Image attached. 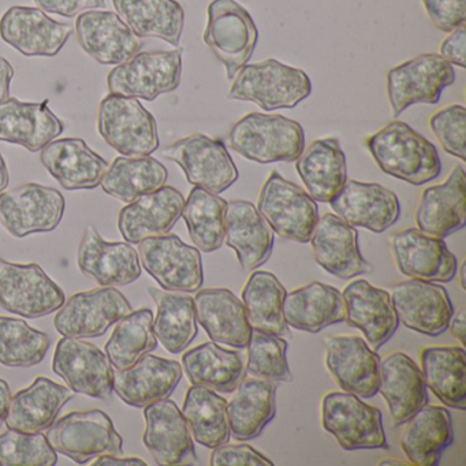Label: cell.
Masks as SVG:
<instances>
[{"mask_svg": "<svg viewBox=\"0 0 466 466\" xmlns=\"http://www.w3.org/2000/svg\"><path fill=\"white\" fill-rule=\"evenodd\" d=\"M367 148L384 174L413 187H422L441 176L438 149L406 122L384 125L368 138Z\"/></svg>", "mask_w": 466, "mask_h": 466, "instance_id": "cell-1", "label": "cell"}, {"mask_svg": "<svg viewBox=\"0 0 466 466\" xmlns=\"http://www.w3.org/2000/svg\"><path fill=\"white\" fill-rule=\"evenodd\" d=\"M228 147L260 165L296 162L305 149L304 127L279 114L250 113L233 124Z\"/></svg>", "mask_w": 466, "mask_h": 466, "instance_id": "cell-2", "label": "cell"}, {"mask_svg": "<svg viewBox=\"0 0 466 466\" xmlns=\"http://www.w3.org/2000/svg\"><path fill=\"white\" fill-rule=\"evenodd\" d=\"M312 94V83L304 70L269 58L245 65L233 80L228 97L250 102L261 110L294 108Z\"/></svg>", "mask_w": 466, "mask_h": 466, "instance_id": "cell-3", "label": "cell"}, {"mask_svg": "<svg viewBox=\"0 0 466 466\" xmlns=\"http://www.w3.org/2000/svg\"><path fill=\"white\" fill-rule=\"evenodd\" d=\"M97 132L122 157H148L160 146L157 119L136 97L107 95L97 110Z\"/></svg>", "mask_w": 466, "mask_h": 466, "instance_id": "cell-4", "label": "cell"}, {"mask_svg": "<svg viewBox=\"0 0 466 466\" xmlns=\"http://www.w3.org/2000/svg\"><path fill=\"white\" fill-rule=\"evenodd\" d=\"M48 443L76 463L89 462L100 455L124 454V441L113 420L99 409L72 411L48 428Z\"/></svg>", "mask_w": 466, "mask_h": 466, "instance_id": "cell-5", "label": "cell"}, {"mask_svg": "<svg viewBox=\"0 0 466 466\" xmlns=\"http://www.w3.org/2000/svg\"><path fill=\"white\" fill-rule=\"evenodd\" d=\"M321 424L346 451L390 447L381 411L350 392L332 391L323 398Z\"/></svg>", "mask_w": 466, "mask_h": 466, "instance_id": "cell-6", "label": "cell"}, {"mask_svg": "<svg viewBox=\"0 0 466 466\" xmlns=\"http://www.w3.org/2000/svg\"><path fill=\"white\" fill-rule=\"evenodd\" d=\"M258 211L274 234L308 244L319 220L316 201L301 187L272 171L261 187Z\"/></svg>", "mask_w": 466, "mask_h": 466, "instance_id": "cell-7", "label": "cell"}, {"mask_svg": "<svg viewBox=\"0 0 466 466\" xmlns=\"http://www.w3.org/2000/svg\"><path fill=\"white\" fill-rule=\"evenodd\" d=\"M258 31L252 15L236 0H212L203 40L226 67L228 80L252 58Z\"/></svg>", "mask_w": 466, "mask_h": 466, "instance_id": "cell-8", "label": "cell"}, {"mask_svg": "<svg viewBox=\"0 0 466 466\" xmlns=\"http://www.w3.org/2000/svg\"><path fill=\"white\" fill-rule=\"evenodd\" d=\"M182 80V50L144 51L118 65L107 76L110 94L154 102L177 91Z\"/></svg>", "mask_w": 466, "mask_h": 466, "instance_id": "cell-9", "label": "cell"}, {"mask_svg": "<svg viewBox=\"0 0 466 466\" xmlns=\"http://www.w3.org/2000/svg\"><path fill=\"white\" fill-rule=\"evenodd\" d=\"M455 83L452 65L439 54H421L387 73V97L398 118L413 105H438L447 86Z\"/></svg>", "mask_w": 466, "mask_h": 466, "instance_id": "cell-10", "label": "cell"}, {"mask_svg": "<svg viewBox=\"0 0 466 466\" xmlns=\"http://www.w3.org/2000/svg\"><path fill=\"white\" fill-rule=\"evenodd\" d=\"M66 301L64 290L37 263H12L0 258V307L13 315L45 318Z\"/></svg>", "mask_w": 466, "mask_h": 466, "instance_id": "cell-11", "label": "cell"}, {"mask_svg": "<svg viewBox=\"0 0 466 466\" xmlns=\"http://www.w3.org/2000/svg\"><path fill=\"white\" fill-rule=\"evenodd\" d=\"M137 252L141 266L163 290L193 293L203 286L200 250L185 244L176 234L143 239Z\"/></svg>", "mask_w": 466, "mask_h": 466, "instance_id": "cell-12", "label": "cell"}, {"mask_svg": "<svg viewBox=\"0 0 466 466\" xmlns=\"http://www.w3.org/2000/svg\"><path fill=\"white\" fill-rule=\"evenodd\" d=\"M163 157L177 163L193 187L220 195L236 184L239 173L223 141L203 133L181 138L162 151Z\"/></svg>", "mask_w": 466, "mask_h": 466, "instance_id": "cell-13", "label": "cell"}, {"mask_svg": "<svg viewBox=\"0 0 466 466\" xmlns=\"http://www.w3.org/2000/svg\"><path fill=\"white\" fill-rule=\"evenodd\" d=\"M65 208L66 201L59 190L35 182L0 193V223L15 238L56 230Z\"/></svg>", "mask_w": 466, "mask_h": 466, "instance_id": "cell-14", "label": "cell"}, {"mask_svg": "<svg viewBox=\"0 0 466 466\" xmlns=\"http://www.w3.org/2000/svg\"><path fill=\"white\" fill-rule=\"evenodd\" d=\"M132 310L129 299L118 289L102 286L70 296L59 308L54 326L64 337L97 338Z\"/></svg>", "mask_w": 466, "mask_h": 466, "instance_id": "cell-15", "label": "cell"}, {"mask_svg": "<svg viewBox=\"0 0 466 466\" xmlns=\"http://www.w3.org/2000/svg\"><path fill=\"white\" fill-rule=\"evenodd\" d=\"M53 370L76 394L96 400L113 395L114 368L97 346L64 337L54 353Z\"/></svg>", "mask_w": 466, "mask_h": 466, "instance_id": "cell-16", "label": "cell"}, {"mask_svg": "<svg viewBox=\"0 0 466 466\" xmlns=\"http://www.w3.org/2000/svg\"><path fill=\"white\" fill-rule=\"evenodd\" d=\"M390 299L406 329L428 337H439L449 329L454 307L443 286L410 278L395 283Z\"/></svg>", "mask_w": 466, "mask_h": 466, "instance_id": "cell-17", "label": "cell"}, {"mask_svg": "<svg viewBox=\"0 0 466 466\" xmlns=\"http://www.w3.org/2000/svg\"><path fill=\"white\" fill-rule=\"evenodd\" d=\"M390 248L398 271L405 277L435 283H449L457 277V258L443 238L405 228L392 234Z\"/></svg>", "mask_w": 466, "mask_h": 466, "instance_id": "cell-18", "label": "cell"}, {"mask_svg": "<svg viewBox=\"0 0 466 466\" xmlns=\"http://www.w3.org/2000/svg\"><path fill=\"white\" fill-rule=\"evenodd\" d=\"M326 365L332 379L343 391L370 400L379 391L380 356L354 335L327 337Z\"/></svg>", "mask_w": 466, "mask_h": 466, "instance_id": "cell-19", "label": "cell"}, {"mask_svg": "<svg viewBox=\"0 0 466 466\" xmlns=\"http://www.w3.org/2000/svg\"><path fill=\"white\" fill-rule=\"evenodd\" d=\"M147 427L143 441L157 465H195V441L189 425L174 400H157L144 408Z\"/></svg>", "mask_w": 466, "mask_h": 466, "instance_id": "cell-20", "label": "cell"}, {"mask_svg": "<svg viewBox=\"0 0 466 466\" xmlns=\"http://www.w3.org/2000/svg\"><path fill=\"white\" fill-rule=\"evenodd\" d=\"M73 28L36 7L13 6L0 18V37L23 56L53 58L69 42Z\"/></svg>", "mask_w": 466, "mask_h": 466, "instance_id": "cell-21", "label": "cell"}, {"mask_svg": "<svg viewBox=\"0 0 466 466\" xmlns=\"http://www.w3.org/2000/svg\"><path fill=\"white\" fill-rule=\"evenodd\" d=\"M84 277L100 286H127L141 277L138 252L129 242H108L95 226H88L77 250Z\"/></svg>", "mask_w": 466, "mask_h": 466, "instance_id": "cell-22", "label": "cell"}, {"mask_svg": "<svg viewBox=\"0 0 466 466\" xmlns=\"http://www.w3.org/2000/svg\"><path fill=\"white\" fill-rule=\"evenodd\" d=\"M332 211L353 228L375 234L389 230L400 217L398 196L383 185L346 181L340 192L329 201Z\"/></svg>", "mask_w": 466, "mask_h": 466, "instance_id": "cell-23", "label": "cell"}, {"mask_svg": "<svg viewBox=\"0 0 466 466\" xmlns=\"http://www.w3.org/2000/svg\"><path fill=\"white\" fill-rule=\"evenodd\" d=\"M316 263L339 279L370 274L373 267L359 247V231L335 214H324L309 239Z\"/></svg>", "mask_w": 466, "mask_h": 466, "instance_id": "cell-24", "label": "cell"}, {"mask_svg": "<svg viewBox=\"0 0 466 466\" xmlns=\"http://www.w3.org/2000/svg\"><path fill=\"white\" fill-rule=\"evenodd\" d=\"M76 34L80 47L100 65H118L140 53L143 40L116 13L88 10L76 20Z\"/></svg>", "mask_w": 466, "mask_h": 466, "instance_id": "cell-25", "label": "cell"}, {"mask_svg": "<svg viewBox=\"0 0 466 466\" xmlns=\"http://www.w3.org/2000/svg\"><path fill=\"white\" fill-rule=\"evenodd\" d=\"M182 365L176 360L146 354L127 370H114L113 390L132 408L144 409L173 394L182 379Z\"/></svg>", "mask_w": 466, "mask_h": 466, "instance_id": "cell-26", "label": "cell"}, {"mask_svg": "<svg viewBox=\"0 0 466 466\" xmlns=\"http://www.w3.org/2000/svg\"><path fill=\"white\" fill-rule=\"evenodd\" d=\"M345 299V321L364 334L365 342L373 350L386 345L400 327L390 293L375 288L368 280L349 283L342 293Z\"/></svg>", "mask_w": 466, "mask_h": 466, "instance_id": "cell-27", "label": "cell"}, {"mask_svg": "<svg viewBox=\"0 0 466 466\" xmlns=\"http://www.w3.org/2000/svg\"><path fill=\"white\" fill-rule=\"evenodd\" d=\"M48 102H21L9 97L0 103V141L39 152L56 140L65 132V125L48 107Z\"/></svg>", "mask_w": 466, "mask_h": 466, "instance_id": "cell-28", "label": "cell"}, {"mask_svg": "<svg viewBox=\"0 0 466 466\" xmlns=\"http://www.w3.org/2000/svg\"><path fill=\"white\" fill-rule=\"evenodd\" d=\"M185 198L173 187H162L140 196L121 209L119 233L129 244H140L151 237L170 233L181 218Z\"/></svg>", "mask_w": 466, "mask_h": 466, "instance_id": "cell-29", "label": "cell"}, {"mask_svg": "<svg viewBox=\"0 0 466 466\" xmlns=\"http://www.w3.org/2000/svg\"><path fill=\"white\" fill-rule=\"evenodd\" d=\"M414 219L419 230L438 238L465 228L466 174L462 166H457L443 184L424 189Z\"/></svg>", "mask_w": 466, "mask_h": 466, "instance_id": "cell-30", "label": "cell"}, {"mask_svg": "<svg viewBox=\"0 0 466 466\" xmlns=\"http://www.w3.org/2000/svg\"><path fill=\"white\" fill-rule=\"evenodd\" d=\"M196 320L212 342L236 349H247L252 327L244 302L228 289L198 290L195 299Z\"/></svg>", "mask_w": 466, "mask_h": 466, "instance_id": "cell-31", "label": "cell"}, {"mask_svg": "<svg viewBox=\"0 0 466 466\" xmlns=\"http://www.w3.org/2000/svg\"><path fill=\"white\" fill-rule=\"evenodd\" d=\"M40 160L66 190L96 189L108 163L83 138H59L42 149Z\"/></svg>", "mask_w": 466, "mask_h": 466, "instance_id": "cell-32", "label": "cell"}, {"mask_svg": "<svg viewBox=\"0 0 466 466\" xmlns=\"http://www.w3.org/2000/svg\"><path fill=\"white\" fill-rule=\"evenodd\" d=\"M225 242L236 252L239 266L253 271L271 258L275 236L255 204L231 200L226 208Z\"/></svg>", "mask_w": 466, "mask_h": 466, "instance_id": "cell-33", "label": "cell"}, {"mask_svg": "<svg viewBox=\"0 0 466 466\" xmlns=\"http://www.w3.org/2000/svg\"><path fill=\"white\" fill-rule=\"evenodd\" d=\"M400 444L409 462L436 466L454 443L451 414L444 406L425 405L403 422Z\"/></svg>", "mask_w": 466, "mask_h": 466, "instance_id": "cell-34", "label": "cell"}, {"mask_svg": "<svg viewBox=\"0 0 466 466\" xmlns=\"http://www.w3.org/2000/svg\"><path fill=\"white\" fill-rule=\"evenodd\" d=\"M389 405L395 427L428 403V389L421 370L405 353L395 351L380 361L379 391Z\"/></svg>", "mask_w": 466, "mask_h": 466, "instance_id": "cell-35", "label": "cell"}, {"mask_svg": "<svg viewBox=\"0 0 466 466\" xmlns=\"http://www.w3.org/2000/svg\"><path fill=\"white\" fill-rule=\"evenodd\" d=\"M70 400L73 394L67 387L39 376L31 386L13 395L5 422L21 432H42L54 424Z\"/></svg>", "mask_w": 466, "mask_h": 466, "instance_id": "cell-36", "label": "cell"}, {"mask_svg": "<svg viewBox=\"0 0 466 466\" xmlns=\"http://www.w3.org/2000/svg\"><path fill=\"white\" fill-rule=\"evenodd\" d=\"M283 316L291 329L318 334L346 318L345 299L334 286L312 282L286 293Z\"/></svg>", "mask_w": 466, "mask_h": 466, "instance_id": "cell-37", "label": "cell"}, {"mask_svg": "<svg viewBox=\"0 0 466 466\" xmlns=\"http://www.w3.org/2000/svg\"><path fill=\"white\" fill-rule=\"evenodd\" d=\"M297 173L315 201L329 203L348 181L346 155L337 138L313 141L296 160Z\"/></svg>", "mask_w": 466, "mask_h": 466, "instance_id": "cell-38", "label": "cell"}, {"mask_svg": "<svg viewBox=\"0 0 466 466\" xmlns=\"http://www.w3.org/2000/svg\"><path fill=\"white\" fill-rule=\"evenodd\" d=\"M277 387L274 381L244 378L228 400L231 436L239 441L258 438L277 416Z\"/></svg>", "mask_w": 466, "mask_h": 466, "instance_id": "cell-39", "label": "cell"}, {"mask_svg": "<svg viewBox=\"0 0 466 466\" xmlns=\"http://www.w3.org/2000/svg\"><path fill=\"white\" fill-rule=\"evenodd\" d=\"M182 370L196 386L230 394L245 378V362L239 351L228 350L211 340L182 356Z\"/></svg>", "mask_w": 466, "mask_h": 466, "instance_id": "cell-40", "label": "cell"}, {"mask_svg": "<svg viewBox=\"0 0 466 466\" xmlns=\"http://www.w3.org/2000/svg\"><path fill=\"white\" fill-rule=\"evenodd\" d=\"M116 15L140 39L157 37L178 47L185 12L177 0H113Z\"/></svg>", "mask_w": 466, "mask_h": 466, "instance_id": "cell-41", "label": "cell"}, {"mask_svg": "<svg viewBox=\"0 0 466 466\" xmlns=\"http://www.w3.org/2000/svg\"><path fill=\"white\" fill-rule=\"evenodd\" d=\"M425 386L443 405L466 409V353L463 346L425 348L420 354Z\"/></svg>", "mask_w": 466, "mask_h": 466, "instance_id": "cell-42", "label": "cell"}, {"mask_svg": "<svg viewBox=\"0 0 466 466\" xmlns=\"http://www.w3.org/2000/svg\"><path fill=\"white\" fill-rule=\"evenodd\" d=\"M148 293L157 304V316L152 321L155 337L168 353L187 350L198 332L192 297L157 288H149Z\"/></svg>", "mask_w": 466, "mask_h": 466, "instance_id": "cell-43", "label": "cell"}, {"mask_svg": "<svg viewBox=\"0 0 466 466\" xmlns=\"http://www.w3.org/2000/svg\"><path fill=\"white\" fill-rule=\"evenodd\" d=\"M168 171L152 157H119L103 176L102 189L111 198L132 203L140 196L165 187Z\"/></svg>", "mask_w": 466, "mask_h": 466, "instance_id": "cell-44", "label": "cell"}, {"mask_svg": "<svg viewBox=\"0 0 466 466\" xmlns=\"http://www.w3.org/2000/svg\"><path fill=\"white\" fill-rule=\"evenodd\" d=\"M285 286L272 272L255 271L242 289L250 327L278 337L290 338V327L283 316Z\"/></svg>", "mask_w": 466, "mask_h": 466, "instance_id": "cell-45", "label": "cell"}, {"mask_svg": "<svg viewBox=\"0 0 466 466\" xmlns=\"http://www.w3.org/2000/svg\"><path fill=\"white\" fill-rule=\"evenodd\" d=\"M182 414L189 425L193 441L201 446L212 450L230 441L228 400L217 391L192 384L185 397Z\"/></svg>", "mask_w": 466, "mask_h": 466, "instance_id": "cell-46", "label": "cell"}, {"mask_svg": "<svg viewBox=\"0 0 466 466\" xmlns=\"http://www.w3.org/2000/svg\"><path fill=\"white\" fill-rule=\"evenodd\" d=\"M226 208L228 201L215 193L198 187L190 190L181 217L200 252L212 253L225 244Z\"/></svg>", "mask_w": 466, "mask_h": 466, "instance_id": "cell-47", "label": "cell"}, {"mask_svg": "<svg viewBox=\"0 0 466 466\" xmlns=\"http://www.w3.org/2000/svg\"><path fill=\"white\" fill-rule=\"evenodd\" d=\"M154 313L148 308L127 313L116 321L110 339L106 343V356L116 370H127L141 357L157 348L152 329Z\"/></svg>", "mask_w": 466, "mask_h": 466, "instance_id": "cell-48", "label": "cell"}, {"mask_svg": "<svg viewBox=\"0 0 466 466\" xmlns=\"http://www.w3.org/2000/svg\"><path fill=\"white\" fill-rule=\"evenodd\" d=\"M51 348L46 332L29 326L21 319L0 316V364L9 368L39 365Z\"/></svg>", "mask_w": 466, "mask_h": 466, "instance_id": "cell-49", "label": "cell"}, {"mask_svg": "<svg viewBox=\"0 0 466 466\" xmlns=\"http://www.w3.org/2000/svg\"><path fill=\"white\" fill-rule=\"evenodd\" d=\"M247 349L245 372L249 373V376L277 384L290 383L293 380L285 338L252 329Z\"/></svg>", "mask_w": 466, "mask_h": 466, "instance_id": "cell-50", "label": "cell"}, {"mask_svg": "<svg viewBox=\"0 0 466 466\" xmlns=\"http://www.w3.org/2000/svg\"><path fill=\"white\" fill-rule=\"evenodd\" d=\"M58 455L42 432L9 430L0 435V466H54Z\"/></svg>", "mask_w": 466, "mask_h": 466, "instance_id": "cell-51", "label": "cell"}, {"mask_svg": "<svg viewBox=\"0 0 466 466\" xmlns=\"http://www.w3.org/2000/svg\"><path fill=\"white\" fill-rule=\"evenodd\" d=\"M430 129L447 154L465 162L466 108L463 106L450 105L436 111L430 118Z\"/></svg>", "mask_w": 466, "mask_h": 466, "instance_id": "cell-52", "label": "cell"}, {"mask_svg": "<svg viewBox=\"0 0 466 466\" xmlns=\"http://www.w3.org/2000/svg\"><path fill=\"white\" fill-rule=\"evenodd\" d=\"M425 13L439 31L450 32L465 25L466 0H422Z\"/></svg>", "mask_w": 466, "mask_h": 466, "instance_id": "cell-53", "label": "cell"}, {"mask_svg": "<svg viewBox=\"0 0 466 466\" xmlns=\"http://www.w3.org/2000/svg\"><path fill=\"white\" fill-rule=\"evenodd\" d=\"M212 466H274V462L264 457L249 444H228L212 449L209 457Z\"/></svg>", "mask_w": 466, "mask_h": 466, "instance_id": "cell-54", "label": "cell"}, {"mask_svg": "<svg viewBox=\"0 0 466 466\" xmlns=\"http://www.w3.org/2000/svg\"><path fill=\"white\" fill-rule=\"evenodd\" d=\"M35 4L45 13L73 18L88 10L102 9L106 0H35Z\"/></svg>", "mask_w": 466, "mask_h": 466, "instance_id": "cell-55", "label": "cell"}, {"mask_svg": "<svg viewBox=\"0 0 466 466\" xmlns=\"http://www.w3.org/2000/svg\"><path fill=\"white\" fill-rule=\"evenodd\" d=\"M465 46H466V29L465 25L450 32V36L441 42L439 47V56L449 62L452 66L465 69Z\"/></svg>", "mask_w": 466, "mask_h": 466, "instance_id": "cell-56", "label": "cell"}, {"mask_svg": "<svg viewBox=\"0 0 466 466\" xmlns=\"http://www.w3.org/2000/svg\"><path fill=\"white\" fill-rule=\"evenodd\" d=\"M15 67L6 58L0 56V103L10 97V86L15 78Z\"/></svg>", "mask_w": 466, "mask_h": 466, "instance_id": "cell-57", "label": "cell"}, {"mask_svg": "<svg viewBox=\"0 0 466 466\" xmlns=\"http://www.w3.org/2000/svg\"><path fill=\"white\" fill-rule=\"evenodd\" d=\"M94 466H146V461L141 460L137 457H122V455H100L96 458L95 462H92Z\"/></svg>", "mask_w": 466, "mask_h": 466, "instance_id": "cell-58", "label": "cell"}, {"mask_svg": "<svg viewBox=\"0 0 466 466\" xmlns=\"http://www.w3.org/2000/svg\"><path fill=\"white\" fill-rule=\"evenodd\" d=\"M466 310L461 308L458 312H454L451 320H450L449 329L451 334L465 346V331H466Z\"/></svg>", "mask_w": 466, "mask_h": 466, "instance_id": "cell-59", "label": "cell"}, {"mask_svg": "<svg viewBox=\"0 0 466 466\" xmlns=\"http://www.w3.org/2000/svg\"><path fill=\"white\" fill-rule=\"evenodd\" d=\"M10 400H12V391H10L9 383L5 379H0V427L6 420Z\"/></svg>", "mask_w": 466, "mask_h": 466, "instance_id": "cell-60", "label": "cell"}, {"mask_svg": "<svg viewBox=\"0 0 466 466\" xmlns=\"http://www.w3.org/2000/svg\"><path fill=\"white\" fill-rule=\"evenodd\" d=\"M10 184L9 168H7L6 162H5L2 152H0V193L5 192Z\"/></svg>", "mask_w": 466, "mask_h": 466, "instance_id": "cell-61", "label": "cell"}, {"mask_svg": "<svg viewBox=\"0 0 466 466\" xmlns=\"http://www.w3.org/2000/svg\"><path fill=\"white\" fill-rule=\"evenodd\" d=\"M457 275H460V285L461 288L465 290V261H463L462 266H461L460 272L457 271Z\"/></svg>", "mask_w": 466, "mask_h": 466, "instance_id": "cell-62", "label": "cell"}, {"mask_svg": "<svg viewBox=\"0 0 466 466\" xmlns=\"http://www.w3.org/2000/svg\"><path fill=\"white\" fill-rule=\"evenodd\" d=\"M380 465H384V466H386V465H390V466L397 465V466H400V465H402V462H400V461L384 460V461H381Z\"/></svg>", "mask_w": 466, "mask_h": 466, "instance_id": "cell-63", "label": "cell"}]
</instances>
